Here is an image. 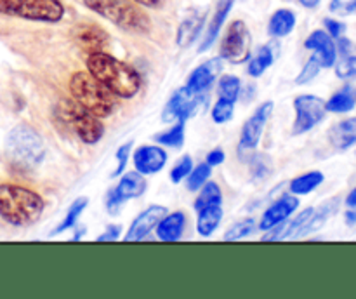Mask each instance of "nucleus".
Returning a JSON list of instances; mask_svg holds the SVG:
<instances>
[{
	"label": "nucleus",
	"mask_w": 356,
	"mask_h": 299,
	"mask_svg": "<svg viewBox=\"0 0 356 299\" xmlns=\"http://www.w3.org/2000/svg\"><path fill=\"white\" fill-rule=\"evenodd\" d=\"M87 72L103 82L118 97L129 99L141 89L143 82L138 70L104 51L87 56Z\"/></svg>",
	"instance_id": "f257e3e1"
},
{
	"label": "nucleus",
	"mask_w": 356,
	"mask_h": 299,
	"mask_svg": "<svg viewBox=\"0 0 356 299\" xmlns=\"http://www.w3.org/2000/svg\"><path fill=\"white\" fill-rule=\"evenodd\" d=\"M45 202L37 191L13 183L0 184V218L14 226H30L44 214Z\"/></svg>",
	"instance_id": "f03ea898"
},
{
	"label": "nucleus",
	"mask_w": 356,
	"mask_h": 299,
	"mask_svg": "<svg viewBox=\"0 0 356 299\" xmlns=\"http://www.w3.org/2000/svg\"><path fill=\"white\" fill-rule=\"evenodd\" d=\"M70 92L76 103L82 104L96 117H110L117 110V97L103 82L89 72H76L70 79Z\"/></svg>",
	"instance_id": "7ed1b4c3"
},
{
	"label": "nucleus",
	"mask_w": 356,
	"mask_h": 299,
	"mask_svg": "<svg viewBox=\"0 0 356 299\" xmlns=\"http://www.w3.org/2000/svg\"><path fill=\"white\" fill-rule=\"evenodd\" d=\"M83 6L115 26L131 33H148L152 30V19L136 2L129 0H83Z\"/></svg>",
	"instance_id": "20e7f679"
},
{
	"label": "nucleus",
	"mask_w": 356,
	"mask_h": 299,
	"mask_svg": "<svg viewBox=\"0 0 356 299\" xmlns=\"http://www.w3.org/2000/svg\"><path fill=\"white\" fill-rule=\"evenodd\" d=\"M56 115L59 120L75 132L76 138L86 145H96L103 139L104 125L99 117L76 103L75 99H61L56 106Z\"/></svg>",
	"instance_id": "39448f33"
},
{
	"label": "nucleus",
	"mask_w": 356,
	"mask_h": 299,
	"mask_svg": "<svg viewBox=\"0 0 356 299\" xmlns=\"http://www.w3.org/2000/svg\"><path fill=\"white\" fill-rule=\"evenodd\" d=\"M7 153L14 163L30 169L38 165L44 159L45 146L42 136L33 127L26 124H19L7 136Z\"/></svg>",
	"instance_id": "423d86ee"
},
{
	"label": "nucleus",
	"mask_w": 356,
	"mask_h": 299,
	"mask_svg": "<svg viewBox=\"0 0 356 299\" xmlns=\"http://www.w3.org/2000/svg\"><path fill=\"white\" fill-rule=\"evenodd\" d=\"M0 14L37 23H59L65 6L61 0H0Z\"/></svg>",
	"instance_id": "0eeeda50"
},
{
	"label": "nucleus",
	"mask_w": 356,
	"mask_h": 299,
	"mask_svg": "<svg viewBox=\"0 0 356 299\" xmlns=\"http://www.w3.org/2000/svg\"><path fill=\"white\" fill-rule=\"evenodd\" d=\"M296 120L292 125V132L296 136L305 134L320 124L325 118L327 108L325 101L313 94H301L294 99Z\"/></svg>",
	"instance_id": "6e6552de"
},
{
	"label": "nucleus",
	"mask_w": 356,
	"mask_h": 299,
	"mask_svg": "<svg viewBox=\"0 0 356 299\" xmlns=\"http://www.w3.org/2000/svg\"><path fill=\"white\" fill-rule=\"evenodd\" d=\"M221 58L229 63H245L250 58V33L242 19L233 21L221 42Z\"/></svg>",
	"instance_id": "1a4fd4ad"
},
{
	"label": "nucleus",
	"mask_w": 356,
	"mask_h": 299,
	"mask_svg": "<svg viewBox=\"0 0 356 299\" xmlns=\"http://www.w3.org/2000/svg\"><path fill=\"white\" fill-rule=\"evenodd\" d=\"M200 103V94L193 92V90H190L184 86L172 94L169 103L163 108L162 118L165 122H184L186 124V120L197 111Z\"/></svg>",
	"instance_id": "9d476101"
},
{
	"label": "nucleus",
	"mask_w": 356,
	"mask_h": 299,
	"mask_svg": "<svg viewBox=\"0 0 356 299\" xmlns=\"http://www.w3.org/2000/svg\"><path fill=\"white\" fill-rule=\"evenodd\" d=\"M273 113V103L266 101V103L261 104L256 111H254L252 117L243 124L242 134H240V155H243L245 152H252L257 145H259V139L263 136L264 125H266L268 118Z\"/></svg>",
	"instance_id": "9b49d317"
},
{
	"label": "nucleus",
	"mask_w": 356,
	"mask_h": 299,
	"mask_svg": "<svg viewBox=\"0 0 356 299\" xmlns=\"http://www.w3.org/2000/svg\"><path fill=\"white\" fill-rule=\"evenodd\" d=\"M167 212L169 211H167V207H163V205H149L148 209H145V211L132 221L131 228L127 229V235L124 236L125 242H139V240H145L146 236L156 228L160 219H162Z\"/></svg>",
	"instance_id": "f8f14e48"
},
{
	"label": "nucleus",
	"mask_w": 356,
	"mask_h": 299,
	"mask_svg": "<svg viewBox=\"0 0 356 299\" xmlns=\"http://www.w3.org/2000/svg\"><path fill=\"white\" fill-rule=\"evenodd\" d=\"M73 38H75L76 45H79L82 51H86L87 54L101 52L103 49L108 47V44H110V37H108L106 31L92 23H82L79 24V26H75V30H73Z\"/></svg>",
	"instance_id": "ddd939ff"
},
{
	"label": "nucleus",
	"mask_w": 356,
	"mask_h": 299,
	"mask_svg": "<svg viewBox=\"0 0 356 299\" xmlns=\"http://www.w3.org/2000/svg\"><path fill=\"white\" fill-rule=\"evenodd\" d=\"M299 207V200L292 195H285V197L278 198L275 204H271L270 207L264 211V214L261 216L259 228L263 232H268V229L275 228L277 225H282V223L287 221Z\"/></svg>",
	"instance_id": "4468645a"
},
{
	"label": "nucleus",
	"mask_w": 356,
	"mask_h": 299,
	"mask_svg": "<svg viewBox=\"0 0 356 299\" xmlns=\"http://www.w3.org/2000/svg\"><path fill=\"white\" fill-rule=\"evenodd\" d=\"M306 49L313 51V56L320 61L322 68H332L337 58V49L334 38L327 31L315 30L305 42Z\"/></svg>",
	"instance_id": "2eb2a0df"
},
{
	"label": "nucleus",
	"mask_w": 356,
	"mask_h": 299,
	"mask_svg": "<svg viewBox=\"0 0 356 299\" xmlns=\"http://www.w3.org/2000/svg\"><path fill=\"white\" fill-rule=\"evenodd\" d=\"M134 167L143 176L160 172L167 162V153L160 146H141L134 152Z\"/></svg>",
	"instance_id": "dca6fc26"
},
{
	"label": "nucleus",
	"mask_w": 356,
	"mask_h": 299,
	"mask_svg": "<svg viewBox=\"0 0 356 299\" xmlns=\"http://www.w3.org/2000/svg\"><path fill=\"white\" fill-rule=\"evenodd\" d=\"M221 70H222L221 59L219 58L209 59L207 63L197 66V68L190 73L186 87L190 90H193V92H198V94L205 92V90L212 86V82L218 79V75L221 73Z\"/></svg>",
	"instance_id": "f3484780"
},
{
	"label": "nucleus",
	"mask_w": 356,
	"mask_h": 299,
	"mask_svg": "<svg viewBox=\"0 0 356 299\" xmlns=\"http://www.w3.org/2000/svg\"><path fill=\"white\" fill-rule=\"evenodd\" d=\"M337 58L334 63L336 75L339 79H356V44L346 37L337 38Z\"/></svg>",
	"instance_id": "a211bd4d"
},
{
	"label": "nucleus",
	"mask_w": 356,
	"mask_h": 299,
	"mask_svg": "<svg viewBox=\"0 0 356 299\" xmlns=\"http://www.w3.org/2000/svg\"><path fill=\"white\" fill-rule=\"evenodd\" d=\"M184 226H186V216L183 211L170 212V214L167 212L156 225V236L162 242H177L183 235Z\"/></svg>",
	"instance_id": "6ab92c4d"
},
{
	"label": "nucleus",
	"mask_w": 356,
	"mask_h": 299,
	"mask_svg": "<svg viewBox=\"0 0 356 299\" xmlns=\"http://www.w3.org/2000/svg\"><path fill=\"white\" fill-rule=\"evenodd\" d=\"M329 141L339 152H346L356 145V117L337 122L329 132Z\"/></svg>",
	"instance_id": "aec40b11"
},
{
	"label": "nucleus",
	"mask_w": 356,
	"mask_h": 299,
	"mask_svg": "<svg viewBox=\"0 0 356 299\" xmlns=\"http://www.w3.org/2000/svg\"><path fill=\"white\" fill-rule=\"evenodd\" d=\"M233 3H235V0H219L218 7H216L214 17H212L211 24H209V30H207V33H205L204 42H202V45H200L202 52L207 51V49L216 42V38H218L222 24H225L226 17H228L229 10L233 9Z\"/></svg>",
	"instance_id": "412c9836"
},
{
	"label": "nucleus",
	"mask_w": 356,
	"mask_h": 299,
	"mask_svg": "<svg viewBox=\"0 0 356 299\" xmlns=\"http://www.w3.org/2000/svg\"><path fill=\"white\" fill-rule=\"evenodd\" d=\"M115 191H117L124 200L141 197L146 191L145 176H143L141 172H138V170H134V172H125L124 176L120 177V181H118Z\"/></svg>",
	"instance_id": "4be33fe9"
},
{
	"label": "nucleus",
	"mask_w": 356,
	"mask_h": 299,
	"mask_svg": "<svg viewBox=\"0 0 356 299\" xmlns=\"http://www.w3.org/2000/svg\"><path fill=\"white\" fill-rule=\"evenodd\" d=\"M337 209H339V198H332V200L323 202L318 209H315V211H313L312 218H309V221L306 223L305 228L301 229V235L299 236H306V235H309V233H313V232H316V229L322 228V226L325 225V223L329 221L334 214H336Z\"/></svg>",
	"instance_id": "5701e85b"
},
{
	"label": "nucleus",
	"mask_w": 356,
	"mask_h": 299,
	"mask_svg": "<svg viewBox=\"0 0 356 299\" xmlns=\"http://www.w3.org/2000/svg\"><path fill=\"white\" fill-rule=\"evenodd\" d=\"M356 106V89L353 86L341 87L337 92L325 101V108L330 113H348Z\"/></svg>",
	"instance_id": "b1692460"
},
{
	"label": "nucleus",
	"mask_w": 356,
	"mask_h": 299,
	"mask_svg": "<svg viewBox=\"0 0 356 299\" xmlns=\"http://www.w3.org/2000/svg\"><path fill=\"white\" fill-rule=\"evenodd\" d=\"M222 219L221 205H209L198 211L197 218V232L202 236H211L218 229L219 223Z\"/></svg>",
	"instance_id": "393cba45"
},
{
	"label": "nucleus",
	"mask_w": 356,
	"mask_h": 299,
	"mask_svg": "<svg viewBox=\"0 0 356 299\" xmlns=\"http://www.w3.org/2000/svg\"><path fill=\"white\" fill-rule=\"evenodd\" d=\"M296 26V14L291 9H278L277 13L271 16L270 24H268V31L273 37H287Z\"/></svg>",
	"instance_id": "a878e982"
},
{
	"label": "nucleus",
	"mask_w": 356,
	"mask_h": 299,
	"mask_svg": "<svg viewBox=\"0 0 356 299\" xmlns=\"http://www.w3.org/2000/svg\"><path fill=\"white\" fill-rule=\"evenodd\" d=\"M323 179H325L323 172H320V170H309V172L302 174V176L294 177L291 181V184H289V190L294 195H308L313 190H316L323 183Z\"/></svg>",
	"instance_id": "bb28decb"
},
{
	"label": "nucleus",
	"mask_w": 356,
	"mask_h": 299,
	"mask_svg": "<svg viewBox=\"0 0 356 299\" xmlns=\"http://www.w3.org/2000/svg\"><path fill=\"white\" fill-rule=\"evenodd\" d=\"M202 24H204V16L186 17V19L179 24V28H177V45H179V47H188V45L197 38V35L200 33Z\"/></svg>",
	"instance_id": "cd10ccee"
},
{
	"label": "nucleus",
	"mask_w": 356,
	"mask_h": 299,
	"mask_svg": "<svg viewBox=\"0 0 356 299\" xmlns=\"http://www.w3.org/2000/svg\"><path fill=\"white\" fill-rule=\"evenodd\" d=\"M313 211L315 209L313 207H308L305 209L302 212H299L298 216H296L292 221H289L287 225H282V232H280V239L278 240H289V239H299V235H301V229L305 228L306 223L309 221V218H312Z\"/></svg>",
	"instance_id": "c85d7f7f"
},
{
	"label": "nucleus",
	"mask_w": 356,
	"mask_h": 299,
	"mask_svg": "<svg viewBox=\"0 0 356 299\" xmlns=\"http://www.w3.org/2000/svg\"><path fill=\"white\" fill-rule=\"evenodd\" d=\"M271 63H273V51L268 45H264L252 56L249 66H247V72H249L250 76H261L270 68Z\"/></svg>",
	"instance_id": "c756f323"
},
{
	"label": "nucleus",
	"mask_w": 356,
	"mask_h": 299,
	"mask_svg": "<svg viewBox=\"0 0 356 299\" xmlns=\"http://www.w3.org/2000/svg\"><path fill=\"white\" fill-rule=\"evenodd\" d=\"M221 188L211 181V183H205L204 186H202V191L198 193L197 200H195V209L200 211V209L209 207V205H221Z\"/></svg>",
	"instance_id": "7c9ffc66"
},
{
	"label": "nucleus",
	"mask_w": 356,
	"mask_h": 299,
	"mask_svg": "<svg viewBox=\"0 0 356 299\" xmlns=\"http://www.w3.org/2000/svg\"><path fill=\"white\" fill-rule=\"evenodd\" d=\"M86 207H87V198L86 197L76 198V200L73 202L72 205H70V209H68V212H66L65 219H63V221L59 223L58 226H56V229L51 233V235H58V233H63V232H65V229H68V228H72V226H75L76 221H79L80 214H82L83 209H86Z\"/></svg>",
	"instance_id": "2f4dec72"
},
{
	"label": "nucleus",
	"mask_w": 356,
	"mask_h": 299,
	"mask_svg": "<svg viewBox=\"0 0 356 299\" xmlns=\"http://www.w3.org/2000/svg\"><path fill=\"white\" fill-rule=\"evenodd\" d=\"M240 90H242V82H240L238 76L235 75L221 76V80H219V87H218L219 97L235 103L240 96Z\"/></svg>",
	"instance_id": "473e14b6"
},
{
	"label": "nucleus",
	"mask_w": 356,
	"mask_h": 299,
	"mask_svg": "<svg viewBox=\"0 0 356 299\" xmlns=\"http://www.w3.org/2000/svg\"><path fill=\"white\" fill-rule=\"evenodd\" d=\"M155 139L163 146L179 148V146L184 143V122H176L169 131L156 134Z\"/></svg>",
	"instance_id": "72a5a7b5"
},
{
	"label": "nucleus",
	"mask_w": 356,
	"mask_h": 299,
	"mask_svg": "<svg viewBox=\"0 0 356 299\" xmlns=\"http://www.w3.org/2000/svg\"><path fill=\"white\" fill-rule=\"evenodd\" d=\"M209 176H211V165L207 162L200 163L195 169H191V172L188 174V190L197 191L207 183Z\"/></svg>",
	"instance_id": "f704fd0d"
},
{
	"label": "nucleus",
	"mask_w": 356,
	"mask_h": 299,
	"mask_svg": "<svg viewBox=\"0 0 356 299\" xmlns=\"http://www.w3.org/2000/svg\"><path fill=\"white\" fill-rule=\"evenodd\" d=\"M254 228H256V221L252 218L243 219V221H238L233 226H229L228 232L225 233V240L226 242H232V240L245 239L247 235H250L254 232Z\"/></svg>",
	"instance_id": "c9c22d12"
},
{
	"label": "nucleus",
	"mask_w": 356,
	"mask_h": 299,
	"mask_svg": "<svg viewBox=\"0 0 356 299\" xmlns=\"http://www.w3.org/2000/svg\"><path fill=\"white\" fill-rule=\"evenodd\" d=\"M233 113H235V103L219 97L218 103L212 108V120H214L216 124H226V122L232 120Z\"/></svg>",
	"instance_id": "e433bc0d"
},
{
	"label": "nucleus",
	"mask_w": 356,
	"mask_h": 299,
	"mask_svg": "<svg viewBox=\"0 0 356 299\" xmlns=\"http://www.w3.org/2000/svg\"><path fill=\"white\" fill-rule=\"evenodd\" d=\"M320 70H322V65H320V61L316 59V56H312V58L306 61V65L302 66L301 73H299V76L296 79V83H299V86L309 83L316 75H318Z\"/></svg>",
	"instance_id": "4c0bfd02"
},
{
	"label": "nucleus",
	"mask_w": 356,
	"mask_h": 299,
	"mask_svg": "<svg viewBox=\"0 0 356 299\" xmlns=\"http://www.w3.org/2000/svg\"><path fill=\"white\" fill-rule=\"evenodd\" d=\"M191 169H193V160H191V156L190 155L181 156V159L177 160L176 165L172 167V170H170V181L176 184L181 183L184 177H188V174L191 172Z\"/></svg>",
	"instance_id": "58836bf2"
},
{
	"label": "nucleus",
	"mask_w": 356,
	"mask_h": 299,
	"mask_svg": "<svg viewBox=\"0 0 356 299\" xmlns=\"http://www.w3.org/2000/svg\"><path fill=\"white\" fill-rule=\"evenodd\" d=\"M271 162L268 156L257 155L252 159V177L257 181H263L270 176Z\"/></svg>",
	"instance_id": "ea45409f"
},
{
	"label": "nucleus",
	"mask_w": 356,
	"mask_h": 299,
	"mask_svg": "<svg viewBox=\"0 0 356 299\" xmlns=\"http://www.w3.org/2000/svg\"><path fill=\"white\" fill-rule=\"evenodd\" d=\"M329 9L337 16H353L356 14V0H332Z\"/></svg>",
	"instance_id": "a19ab883"
},
{
	"label": "nucleus",
	"mask_w": 356,
	"mask_h": 299,
	"mask_svg": "<svg viewBox=\"0 0 356 299\" xmlns=\"http://www.w3.org/2000/svg\"><path fill=\"white\" fill-rule=\"evenodd\" d=\"M131 143H125V145H122L120 148L117 150V153H115V156H117V169H115V172L111 174L113 177L120 176L122 170L125 169V165H127V159H129V153H131Z\"/></svg>",
	"instance_id": "79ce46f5"
},
{
	"label": "nucleus",
	"mask_w": 356,
	"mask_h": 299,
	"mask_svg": "<svg viewBox=\"0 0 356 299\" xmlns=\"http://www.w3.org/2000/svg\"><path fill=\"white\" fill-rule=\"evenodd\" d=\"M323 24H325L327 33H329L332 38L343 37L344 30H346L344 23H341V21H337V19H332V17H327V19H323Z\"/></svg>",
	"instance_id": "37998d69"
},
{
	"label": "nucleus",
	"mask_w": 356,
	"mask_h": 299,
	"mask_svg": "<svg viewBox=\"0 0 356 299\" xmlns=\"http://www.w3.org/2000/svg\"><path fill=\"white\" fill-rule=\"evenodd\" d=\"M124 202L125 200L120 197V195L117 193V191H115V188H113V190L108 191L106 209H108V212H110V214H117V212L120 211V207H122V204H124Z\"/></svg>",
	"instance_id": "c03bdc74"
},
{
	"label": "nucleus",
	"mask_w": 356,
	"mask_h": 299,
	"mask_svg": "<svg viewBox=\"0 0 356 299\" xmlns=\"http://www.w3.org/2000/svg\"><path fill=\"white\" fill-rule=\"evenodd\" d=\"M120 233H122L120 225H110L106 229H104V233H101V235L97 236V242H115V240H118Z\"/></svg>",
	"instance_id": "a18cd8bd"
},
{
	"label": "nucleus",
	"mask_w": 356,
	"mask_h": 299,
	"mask_svg": "<svg viewBox=\"0 0 356 299\" xmlns=\"http://www.w3.org/2000/svg\"><path fill=\"white\" fill-rule=\"evenodd\" d=\"M225 159H226V153L222 152L221 148H216V150H212V152H209L207 163L211 167H214V165H219V163L225 162Z\"/></svg>",
	"instance_id": "49530a36"
},
{
	"label": "nucleus",
	"mask_w": 356,
	"mask_h": 299,
	"mask_svg": "<svg viewBox=\"0 0 356 299\" xmlns=\"http://www.w3.org/2000/svg\"><path fill=\"white\" fill-rule=\"evenodd\" d=\"M344 223L348 226L356 225V207H348V211L344 212Z\"/></svg>",
	"instance_id": "de8ad7c7"
},
{
	"label": "nucleus",
	"mask_w": 356,
	"mask_h": 299,
	"mask_svg": "<svg viewBox=\"0 0 356 299\" xmlns=\"http://www.w3.org/2000/svg\"><path fill=\"white\" fill-rule=\"evenodd\" d=\"M132 2L139 3V6H145V7H152V9H156L163 3V0H132Z\"/></svg>",
	"instance_id": "09e8293b"
},
{
	"label": "nucleus",
	"mask_w": 356,
	"mask_h": 299,
	"mask_svg": "<svg viewBox=\"0 0 356 299\" xmlns=\"http://www.w3.org/2000/svg\"><path fill=\"white\" fill-rule=\"evenodd\" d=\"M346 205H348V207H356V186L350 191V193H348Z\"/></svg>",
	"instance_id": "8fccbe9b"
},
{
	"label": "nucleus",
	"mask_w": 356,
	"mask_h": 299,
	"mask_svg": "<svg viewBox=\"0 0 356 299\" xmlns=\"http://www.w3.org/2000/svg\"><path fill=\"white\" fill-rule=\"evenodd\" d=\"M302 7H308V9H315L320 3V0H298Z\"/></svg>",
	"instance_id": "3c124183"
}]
</instances>
